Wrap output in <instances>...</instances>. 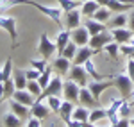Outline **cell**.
I'll use <instances>...</instances> for the list:
<instances>
[{
  "label": "cell",
  "instance_id": "obj_34",
  "mask_svg": "<svg viewBox=\"0 0 134 127\" xmlns=\"http://www.w3.org/2000/svg\"><path fill=\"white\" fill-rule=\"evenodd\" d=\"M25 90H27V91H29L31 95H34L36 98H38V97H40V95L43 93V88L40 86V82H38V81H29V82H27V88H25Z\"/></svg>",
  "mask_w": 134,
  "mask_h": 127
},
{
  "label": "cell",
  "instance_id": "obj_5",
  "mask_svg": "<svg viewBox=\"0 0 134 127\" xmlns=\"http://www.w3.org/2000/svg\"><path fill=\"white\" fill-rule=\"evenodd\" d=\"M63 84H64V82H63L61 75L55 74L54 77H52V81L48 82V86L43 90V93L38 97L36 100H45V97H48V95H61L63 93Z\"/></svg>",
  "mask_w": 134,
  "mask_h": 127
},
{
  "label": "cell",
  "instance_id": "obj_53",
  "mask_svg": "<svg viewBox=\"0 0 134 127\" xmlns=\"http://www.w3.org/2000/svg\"><path fill=\"white\" fill-rule=\"evenodd\" d=\"M109 127H114V125H113V124H111V125H109Z\"/></svg>",
  "mask_w": 134,
  "mask_h": 127
},
{
  "label": "cell",
  "instance_id": "obj_12",
  "mask_svg": "<svg viewBox=\"0 0 134 127\" xmlns=\"http://www.w3.org/2000/svg\"><path fill=\"white\" fill-rule=\"evenodd\" d=\"M79 102L86 106L88 109H95V107H100V102L91 95V91H90V88L88 86H82L81 88V91H79Z\"/></svg>",
  "mask_w": 134,
  "mask_h": 127
},
{
  "label": "cell",
  "instance_id": "obj_14",
  "mask_svg": "<svg viewBox=\"0 0 134 127\" xmlns=\"http://www.w3.org/2000/svg\"><path fill=\"white\" fill-rule=\"evenodd\" d=\"M111 34H113V41L120 43V45H124V43H129L131 40L134 38V32L127 27H118V29H109Z\"/></svg>",
  "mask_w": 134,
  "mask_h": 127
},
{
  "label": "cell",
  "instance_id": "obj_48",
  "mask_svg": "<svg viewBox=\"0 0 134 127\" xmlns=\"http://www.w3.org/2000/svg\"><path fill=\"white\" fill-rule=\"evenodd\" d=\"M7 2H9V0H0V9H2V7H5V5H7Z\"/></svg>",
  "mask_w": 134,
  "mask_h": 127
},
{
  "label": "cell",
  "instance_id": "obj_7",
  "mask_svg": "<svg viewBox=\"0 0 134 127\" xmlns=\"http://www.w3.org/2000/svg\"><path fill=\"white\" fill-rule=\"evenodd\" d=\"M68 77L75 81L77 84L81 86H88V72H86V68H84V64H72V68H70V72H68Z\"/></svg>",
  "mask_w": 134,
  "mask_h": 127
},
{
  "label": "cell",
  "instance_id": "obj_37",
  "mask_svg": "<svg viewBox=\"0 0 134 127\" xmlns=\"http://www.w3.org/2000/svg\"><path fill=\"white\" fill-rule=\"evenodd\" d=\"M31 66L40 70V72H45L48 68V61L47 59H31Z\"/></svg>",
  "mask_w": 134,
  "mask_h": 127
},
{
  "label": "cell",
  "instance_id": "obj_43",
  "mask_svg": "<svg viewBox=\"0 0 134 127\" xmlns=\"http://www.w3.org/2000/svg\"><path fill=\"white\" fill-rule=\"evenodd\" d=\"M118 2H122V4H125V5H131V7H134V0H118Z\"/></svg>",
  "mask_w": 134,
  "mask_h": 127
},
{
  "label": "cell",
  "instance_id": "obj_24",
  "mask_svg": "<svg viewBox=\"0 0 134 127\" xmlns=\"http://www.w3.org/2000/svg\"><path fill=\"white\" fill-rule=\"evenodd\" d=\"M13 81H14V86L16 90H25L27 88V75H25V70H20V68H14L13 70Z\"/></svg>",
  "mask_w": 134,
  "mask_h": 127
},
{
  "label": "cell",
  "instance_id": "obj_6",
  "mask_svg": "<svg viewBox=\"0 0 134 127\" xmlns=\"http://www.w3.org/2000/svg\"><path fill=\"white\" fill-rule=\"evenodd\" d=\"M81 20H82V14H81V9H72L63 13V27L68 29V31H73L81 25Z\"/></svg>",
  "mask_w": 134,
  "mask_h": 127
},
{
  "label": "cell",
  "instance_id": "obj_33",
  "mask_svg": "<svg viewBox=\"0 0 134 127\" xmlns=\"http://www.w3.org/2000/svg\"><path fill=\"white\" fill-rule=\"evenodd\" d=\"M52 77H54V75H52V66H48V68H47L45 72H41L40 79H38V82H40V86H41L43 90H45V88L48 86V82L52 81Z\"/></svg>",
  "mask_w": 134,
  "mask_h": 127
},
{
  "label": "cell",
  "instance_id": "obj_22",
  "mask_svg": "<svg viewBox=\"0 0 134 127\" xmlns=\"http://www.w3.org/2000/svg\"><path fill=\"white\" fill-rule=\"evenodd\" d=\"M75 102H70V100H63L61 104V109H59V117H61V120L64 122V124H68V122H72V113L73 109H75V106H73Z\"/></svg>",
  "mask_w": 134,
  "mask_h": 127
},
{
  "label": "cell",
  "instance_id": "obj_28",
  "mask_svg": "<svg viewBox=\"0 0 134 127\" xmlns=\"http://www.w3.org/2000/svg\"><path fill=\"white\" fill-rule=\"evenodd\" d=\"M4 127H21V118L9 111L4 115Z\"/></svg>",
  "mask_w": 134,
  "mask_h": 127
},
{
  "label": "cell",
  "instance_id": "obj_51",
  "mask_svg": "<svg viewBox=\"0 0 134 127\" xmlns=\"http://www.w3.org/2000/svg\"><path fill=\"white\" fill-rule=\"evenodd\" d=\"M66 127H75V125H73L72 122H68V124H66Z\"/></svg>",
  "mask_w": 134,
  "mask_h": 127
},
{
  "label": "cell",
  "instance_id": "obj_15",
  "mask_svg": "<svg viewBox=\"0 0 134 127\" xmlns=\"http://www.w3.org/2000/svg\"><path fill=\"white\" fill-rule=\"evenodd\" d=\"M70 68H72V61L66 59V57H63V56H57V57L54 59V63H52V70L57 75H61V77L63 75H68Z\"/></svg>",
  "mask_w": 134,
  "mask_h": 127
},
{
  "label": "cell",
  "instance_id": "obj_44",
  "mask_svg": "<svg viewBox=\"0 0 134 127\" xmlns=\"http://www.w3.org/2000/svg\"><path fill=\"white\" fill-rule=\"evenodd\" d=\"M97 2H98V5H105V7H107V4H109L111 0H97Z\"/></svg>",
  "mask_w": 134,
  "mask_h": 127
},
{
  "label": "cell",
  "instance_id": "obj_30",
  "mask_svg": "<svg viewBox=\"0 0 134 127\" xmlns=\"http://www.w3.org/2000/svg\"><path fill=\"white\" fill-rule=\"evenodd\" d=\"M102 50H104V52H107L111 57H113V59H118V54H120V43L111 41V43H107Z\"/></svg>",
  "mask_w": 134,
  "mask_h": 127
},
{
  "label": "cell",
  "instance_id": "obj_40",
  "mask_svg": "<svg viewBox=\"0 0 134 127\" xmlns=\"http://www.w3.org/2000/svg\"><path fill=\"white\" fill-rule=\"evenodd\" d=\"M27 127H41V120L36 117H31L29 122H27Z\"/></svg>",
  "mask_w": 134,
  "mask_h": 127
},
{
  "label": "cell",
  "instance_id": "obj_11",
  "mask_svg": "<svg viewBox=\"0 0 134 127\" xmlns=\"http://www.w3.org/2000/svg\"><path fill=\"white\" fill-rule=\"evenodd\" d=\"M90 38H91V34H90V31L84 27V25H79L77 29H73L72 31V40L77 47H84V45H88L90 43Z\"/></svg>",
  "mask_w": 134,
  "mask_h": 127
},
{
  "label": "cell",
  "instance_id": "obj_21",
  "mask_svg": "<svg viewBox=\"0 0 134 127\" xmlns=\"http://www.w3.org/2000/svg\"><path fill=\"white\" fill-rule=\"evenodd\" d=\"M9 111H11V113H14L16 117H20V118L31 117V107L23 106V104L16 102V100H11V98H9Z\"/></svg>",
  "mask_w": 134,
  "mask_h": 127
},
{
  "label": "cell",
  "instance_id": "obj_49",
  "mask_svg": "<svg viewBox=\"0 0 134 127\" xmlns=\"http://www.w3.org/2000/svg\"><path fill=\"white\" fill-rule=\"evenodd\" d=\"M129 122H131V127H134V117H131V118H129Z\"/></svg>",
  "mask_w": 134,
  "mask_h": 127
},
{
  "label": "cell",
  "instance_id": "obj_31",
  "mask_svg": "<svg viewBox=\"0 0 134 127\" xmlns=\"http://www.w3.org/2000/svg\"><path fill=\"white\" fill-rule=\"evenodd\" d=\"M57 2H59V7H61L64 13L81 7V2H79V0H57Z\"/></svg>",
  "mask_w": 134,
  "mask_h": 127
},
{
  "label": "cell",
  "instance_id": "obj_29",
  "mask_svg": "<svg viewBox=\"0 0 134 127\" xmlns=\"http://www.w3.org/2000/svg\"><path fill=\"white\" fill-rule=\"evenodd\" d=\"M102 118H107L105 109H102V107H95V109H91V111H90V122H91V124L100 122Z\"/></svg>",
  "mask_w": 134,
  "mask_h": 127
},
{
  "label": "cell",
  "instance_id": "obj_4",
  "mask_svg": "<svg viewBox=\"0 0 134 127\" xmlns=\"http://www.w3.org/2000/svg\"><path fill=\"white\" fill-rule=\"evenodd\" d=\"M0 27H2V29H4V31L11 36V40H13L14 47H16V43H18L16 18H14V16H11V14H5V13H0Z\"/></svg>",
  "mask_w": 134,
  "mask_h": 127
},
{
  "label": "cell",
  "instance_id": "obj_52",
  "mask_svg": "<svg viewBox=\"0 0 134 127\" xmlns=\"http://www.w3.org/2000/svg\"><path fill=\"white\" fill-rule=\"evenodd\" d=\"M79 2H81V4H82V2H86V0H79Z\"/></svg>",
  "mask_w": 134,
  "mask_h": 127
},
{
  "label": "cell",
  "instance_id": "obj_32",
  "mask_svg": "<svg viewBox=\"0 0 134 127\" xmlns=\"http://www.w3.org/2000/svg\"><path fill=\"white\" fill-rule=\"evenodd\" d=\"M77 48H79V47H77V45H75V43H73L72 40H70V43H68L66 47H64V50L61 52V56H63V57H66V59H70V61H72L73 57H75V54H77Z\"/></svg>",
  "mask_w": 134,
  "mask_h": 127
},
{
  "label": "cell",
  "instance_id": "obj_35",
  "mask_svg": "<svg viewBox=\"0 0 134 127\" xmlns=\"http://www.w3.org/2000/svg\"><path fill=\"white\" fill-rule=\"evenodd\" d=\"M131 111H132V106L129 104L127 98H124V102L120 106V111H118V117L120 118H131Z\"/></svg>",
  "mask_w": 134,
  "mask_h": 127
},
{
  "label": "cell",
  "instance_id": "obj_38",
  "mask_svg": "<svg viewBox=\"0 0 134 127\" xmlns=\"http://www.w3.org/2000/svg\"><path fill=\"white\" fill-rule=\"evenodd\" d=\"M25 75H27V81H38V79H40V75H41V72L31 66L29 70H25Z\"/></svg>",
  "mask_w": 134,
  "mask_h": 127
},
{
  "label": "cell",
  "instance_id": "obj_19",
  "mask_svg": "<svg viewBox=\"0 0 134 127\" xmlns=\"http://www.w3.org/2000/svg\"><path fill=\"white\" fill-rule=\"evenodd\" d=\"M127 21H129V14H127V13H114L113 18L107 21V27H109V29L127 27Z\"/></svg>",
  "mask_w": 134,
  "mask_h": 127
},
{
  "label": "cell",
  "instance_id": "obj_17",
  "mask_svg": "<svg viewBox=\"0 0 134 127\" xmlns=\"http://www.w3.org/2000/svg\"><path fill=\"white\" fill-rule=\"evenodd\" d=\"M48 113H50V107L47 106V102H43V100H36L34 106L31 107V117H36V118H40V120L47 118Z\"/></svg>",
  "mask_w": 134,
  "mask_h": 127
},
{
  "label": "cell",
  "instance_id": "obj_23",
  "mask_svg": "<svg viewBox=\"0 0 134 127\" xmlns=\"http://www.w3.org/2000/svg\"><path fill=\"white\" fill-rule=\"evenodd\" d=\"M84 27L90 31L91 36H97V34H100V32H104L105 29H107V27H105V23H100V21H97L95 18H86Z\"/></svg>",
  "mask_w": 134,
  "mask_h": 127
},
{
  "label": "cell",
  "instance_id": "obj_46",
  "mask_svg": "<svg viewBox=\"0 0 134 127\" xmlns=\"http://www.w3.org/2000/svg\"><path fill=\"white\" fill-rule=\"evenodd\" d=\"M127 100H129V104H131V106L134 107V91H132V93H131V97H129Z\"/></svg>",
  "mask_w": 134,
  "mask_h": 127
},
{
  "label": "cell",
  "instance_id": "obj_27",
  "mask_svg": "<svg viewBox=\"0 0 134 127\" xmlns=\"http://www.w3.org/2000/svg\"><path fill=\"white\" fill-rule=\"evenodd\" d=\"M45 102H47V106L50 107V111H54V113H59V109H61V97L59 95H48L45 97Z\"/></svg>",
  "mask_w": 134,
  "mask_h": 127
},
{
  "label": "cell",
  "instance_id": "obj_10",
  "mask_svg": "<svg viewBox=\"0 0 134 127\" xmlns=\"http://www.w3.org/2000/svg\"><path fill=\"white\" fill-rule=\"evenodd\" d=\"M113 41V34H111V31H105L104 32H100V34H97V36H91L90 38V47L91 48H95V50H100V48H104L107 43H111Z\"/></svg>",
  "mask_w": 134,
  "mask_h": 127
},
{
  "label": "cell",
  "instance_id": "obj_18",
  "mask_svg": "<svg viewBox=\"0 0 134 127\" xmlns=\"http://www.w3.org/2000/svg\"><path fill=\"white\" fill-rule=\"evenodd\" d=\"M70 38H72V31L68 29H61L55 36V45H57V56H61V52L64 50V47L70 43Z\"/></svg>",
  "mask_w": 134,
  "mask_h": 127
},
{
  "label": "cell",
  "instance_id": "obj_47",
  "mask_svg": "<svg viewBox=\"0 0 134 127\" xmlns=\"http://www.w3.org/2000/svg\"><path fill=\"white\" fill-rule=\"evenodd\" d=\"M82 127H98V125H97V124H91V122H84Z\"/></svg>",
  "mask_w": 134,
  "mask_h": 127
},
{
  "label": "cell",
  "instance_id": "obj_26",
  "mask_svg": "<svg viewBox=\"0 0 134 127\" xmlns=\"http://www.w3.org/2000/svg\"><path fill=\"white\" fill-rule=\"evenodd\" d=\"M93 18L97 21H100V23H105V25H107V21L113 18V11L109 9V7H105V5H100V7L97 9V13L93 14Z\"/></svg>",
  "mask_w": 134,
  "mask_h": 127
},
{
  "label": "cell",
  "instance_id": "obj_3",
  "mask_svg": "<svg viewBox=\"0 0 134 127\" xmlns=\"http://www.w3.org/2000/svg\"><path fill=\"white\" fill-rule=\"evenodd\" d=\"M38 50H40L43 59L48 61L50 57H54V56L57 54V45H55V41H52L50 38H48L47 32H41L40 41H38Z\"/></svg>",
  "mask_w": 134,
  "mask_h": 127
},
{
  "label": "cell",
  "instance_id": "obj_1",
  "mask_svg": "<svg viewBox=\"0 0 134 127\" xmlns=\"http://www.w3.org/2000/svg\"><path fill=\"white\" fill-rule=\"evenodd\" d=\"M13 5H32L38 11H41L45 16H48L50 20H54L59 27H63V13L64 11L61 7H54V5H43L40 2H34V0H9L5 7H13Z\"/></svg>",
  "mask_w": 134,
  "mask_h": 127
},
{
  "label": "cell",
  "instance_id": "obj_9",
  "mask_svg": "<svg viewBox=\"0 0 134 127\" xmlns=\"http://www.w3.org/2000/svg\"><path fill=\"white\" fill-rule=\"evenodd\" d=\"M79 91H81V86L77 84L75 81H72V79H68L63 84V97H64V100L79 102Z\"/></svg>",
  "mask_w": 134,
  "mask_h": 127
},
{
  "label": "cell",
  "instance_id": "obj_50",
  "mask_svg": "<svg viewBox=\"0 0 134 127\" xmlns=\"http://www.w3.org/2000/svg\"><path fill=\"white\" fill-rule=\"evenodd\" d=\"M0 82H4V74H2V70H0Z\"/></svg>",
  "mask_w": 134,
  "mask_h": 127
},
{
  "label": "cell",
  "instance_id": "obj_25",
  "mask_svg": "<svg viewBox=\"0 0 134 127\" xmlns=\"http://www.w3.org/2000/svg\"><path fill=\"white\" fill-rule=\"evenodd\" d=\"M72 120H75V122H90V109L86 106H77L75 109H73V113H72Z\"/></svg>",
  "mask_w": 134,
  "mask_h": 127
},
{
  "label": "cell",
  "instance_id": "obj_2",
  "mask_svg": "<svg viewBox=\"0 0 134 127\" xmlns=\"http://www.w3.org/2000/svg\"><path fill=\"white\" fill-rule=\"evenodd\" d=\"M113 86L118 90L120 97H124V98H129L131 93L134 91V81L127 74H116V75H113Z\"/></svg>",
  "mask_w": 134,
  "mask_h": 127
},
{
  "label": "cell",
  "instance_id": "obj_41",
  "mask_svg": "<svg viewBox=\"0 0 134 127\" xmlns=\"http://www.w3.org/2000/svg\"><path fill=\"white\" fill-rule=\"evenodd\" d=\"M127 27H129V29L134 32V9L129 13V21H127Z\"/></svg>",
  "mask_w": 134,
  "mask_h": 127
},
{
  "label": "cell",
  "instance_id": "obj_36",
  "mask_svg": "<svg viewBox=\"0 0 134 127\" xmlns=\"http://www.w3.org/2000/svg\"><path fill=\"white\" fill-rule=\"evenodd\" d=\"M107 7L113 11V13H125V11L129 9L131 5H125V4H122V2H118V0H111L109 4H107Z\"/></svg>",
  "mask_w": 134,
  "mask_h": 127
},
{
  "label": "cell",
  "instance_id": "obj_20",
  "mask_svg": "<svg viewBox=\"0 0 134 127\" xmlns=\"http://www.w3.org/2000/svg\"><path fill=\"white\" fill-rule=\"evenodd\" d=\"M100 5H98V2L97 0H86V2H82L81 4V14H82L84 18H93V14L97 13V9H98Z\"/></svg>",
  "mask_w": 134,
  "mask_h": 127
},
{
  "label": "cell",
  "instance_id": "obj_8",
  "mask_svg": "<svg viewBox=\"0 0 134 127\" xmlns=\"http://www.w3.org/2000/svg\"><path fill=\"white\" fill-rule=\"evenodd\" d=\"M113 86V77L111 79H104V81H91V82H88V88H90V91H91V95L100 102V97L102 93L107 90V88H111Z\"/></svg>",
  "mask_w": 134,
  "mask_h": 127
},
{
  "label": "cell",
  "instance_id": "obj_16",
  "mask_svg": "<svg viewBox=\"0 0 134 127\" xmlns=\"http://www.w3.org/2000/svg\"><path fill=\"white\" fill-rule=\"evenodd\" d=\"M11 98L16 100V102H20V104H23V106H27V107H32V106H34V102H36V97L31 95L27 90H16V91L13 93Z\"/></svg>",
  "mask_w": 134,
  "mask_h": 127
},
{
  "label": "cell",
  "instance_id": "obj_42",
  "mask_svg": "<svg viewBox=\"0 0 134 127\" xmlns=\"http://www.w3.org/2000/svg\"><path fill=\"white\" fill-rule=\"evenodd\" d=\"M116 127H131L129 118H120V120H118V124H116Z\"/></svg>",
  "mask_w": 134,
  "mask_h": 127
},
{
  "label": "cell",
  "instance_id": "obj_45",
  "mask_svg": "<svg viewBox=\"0 0 134 127\" xmlns=\"http://www.w3.org/2000/svg\"><path fill=\"white\" fill-rule=\"evenodd\" d=\"M4 93H5V86L4 82H0V97H4Z\"/></svg>",
  "mask_w": 134,
  "mask_h": 127
},
{
  "label": "cell",
  "instance_id": "obj_39",
  "mask_svg": "<svg viewBox=\"0 0 134 127\" xmlns=\"http://www.w3.org/2000/svg\"><path fill=\"white\" fill-rule=\"evenodd\" d=\"M127 75L134 81V57H127Z\"/></svg>",
  "mask_w": 134,
  "mask_h": 127
},
{
  "label": "cell",
  "instance_id": "obj_13",
  "mask_svg": "<svg viewBox=\"0 0 134 127\" xmlns=\"http://www.w3.org/2000/svg\"><path fill=\"white\" fill-rule=\"evenodd\" d=\"M97 52H98V50L91 48L90 45L79 47V48H77V54H75V57L72 59V64H84L88 59H91V57H93Z\"/></svg>",
  "mask_w": 134,
  "mask_h": 127
},
{
  "label": "cell",
  "instance_id": "obj_54",
  "mask_svg": "<svg viewBox=\"0 0 134 127\" xmlns=\"http://www.w3.org/2000/svg\"><path fill=\"white\" fill-rule=\"evenodd\" d=\"M0 102H2V97H0Z\"/></svg>",
  "mask_w": 134,
  "mask_h": 127
}]
</instances>
